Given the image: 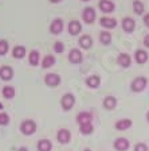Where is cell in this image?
Segmentation results:
<instances>
[{"mask_svg":"<svg viewBox=\"0 0 149 151\" xmlns=\"http://www.w3.org/2000/svg\"><path fill=\"white\" fill-rule=\"evenodd\" d=\"M146 85H148V80H146L144 76H140V77H136V78L132 81L130 88L133 92L138 93V92H143L144 89L146 88Z\"/></svg>","mask_w":149,"mask_h":151,"instance_id":"6da1fadb","label":"cell"},{"mask_svg":"<svg viewBox=\"0 0 149 151\" xmlns=\"http://www.w3.org/2000/svg\"><path fill=\"white\" fill-rule=\"evenodd\" d=\"M122 30H124L126 34H132V32L136 30V20H134L132 16H125L121 22Z\"/></svg>","mask_w":149,"mask_h":151,"instance_id":"7a4b0ae2","label":"cell"},{"mask_svg":"<svg viewBox=\"0 0 149 151\" xmlns=\"http://www.w3.org/2000/svg\"><path fill=\"white\" fill-rule=\"evenodd\" d=\"M96 16H97V14L93 7H86L83 9V12H82V19H83L85 23H87V24H91L96 20Z\"/></svg>","mask_w":149,"mask_h":151,"instance_id":"3957f363","label":"cell"},{"mask_svg":"<svg viewBox=\"0 0 149 151\" xmlns=\"http://www.w3.org/2000/svg\"><path fill=\"white\" fill-rule=\"evenodd\" d=\"M20 129L24 135H32L35 131H36V124L32 120H24L20 126Z\"/></svg>","mask_w":149,"mask_h":151,"instance_id":"277c9868","label":"cell"},{"mask_svg":"<svg viewBox=\"0 0 149 151\" xmlns=\"http://www.w3.org/2000/svg\"><path fill=\"white\" fill-rule=\"evenodd\" d=\"M74 104H75V97H74V94H71V93H66L62 97V100H61V105H62V108L65 111L71 109Z\"/></svg>","mask_w":149,"mask_h":151,"instance_id":"5b68a950","label":"cell"},{"mask_svg":"<svg viewBox=\"0 0 149 151\" xmlns=\"http://www.w3.org/2000/svg\"><path fill=\"white\" fill-rule=\"evenodd\" d=\"M148 51L145 50V49H137L136 51H134V61H136L138 65H144V63L148 62Z\"/></svg>","mask_w":149,"mask_h":151,"instance_id":"8992f818","label":"cell"},{"mask_svg":"<svg viewBox=\"0 0 149 151\" xmlns=\"http://www.w3.org/2000/svg\"><path fill=\"white\" fill-rule=\"evenodd\" d=\"M99 9L102 12H106V14H110L114 11L115 8V4L113 3L112 0H99V4H98Z\"/></svg>","mask_w":149,"mask_h":151,"instance_id":"52a82bcc","label":"cell"},{"mask_svg":"<svg viewBox=\"0 0 149 151\" xmlns=\"http://www.w3.org/2000/svg\"><path fill=\"white\" fill-rule=\"evenodd\" d=\"M99 24L106 30H112V28L117 27V20L114 18H109V16H103L99 19Z\"/></svg>","mask_w":149,"mask_h":151,"instance_id":"ba28073f","label":"cell"},{"mask_svg":"<svg viewBox=\"0 0 149 151\" xmlns=\"http://www.w3.org/2000/svg\"><path fill=\"white\" fill-rule=\"evenodd\" d=\"M44 82H46L48 86H58L59 84H61V77H59L58 74H55V73H48V74L44 77Z\"/></svg>","mask_w":149,"mask_h":151,"instance_id":"9c48e42d","label":"cell"},{"mask_svg":"<svg viewBox=\"0 0 149 151\" xmlns=\"http://www.w3.org/2000/svg\"><path fill=\"white\" fill-rule=\"evenodd\" d=\"M50 31H51V34H61V32L63 31V20L62 19H54L53 23H51V26H50Z\"/></svg>","mask_w":149,"mask_h":151,"instance_id":"30bf717a","label":"cell"},{"mask_svg":"<svg viewBox=\"0 0 149 151\" xmlns=\"http://www.w3.org/2000/svg\"><path fill=\"white\" fill-rule=\"evenodd\" d=\"M70 138H71V135H70V131L66 128H62L58 131V135H56V139H58L59 143H62V145H67L68 142H70Z\"/></svg>","mask_w":149,"mask_h":151,"instance_id":"8fae6325","label":"cell"},{"mask_svg":"<svg viewBox=\"0 0 149 151\" xmlns=\"http://www.w3.org/2000/svg\"><path fill=\"white\" fill-rule=\"evenodd\" d=\"M129 146H130V143L126 138H118L114 140V148L117 151H126Z\"/></svg>","mask_w":149,"mask_h":151,"instance_id":"7c38bea8","label":"cell"},{"mask_svg":"<svg viewBox=\"0 0 149 151\" xmlns=\"http://www.w3.org/2000/svg\"><path fill=\"white\" fill-rule=\"evenodd\" d=\"M117 63L122 68H129L132 65V58L128 53H121L117 58Z\"/></svg>","mask_w":149,"mask_h":151,"instance_id":"4fadbf2b","label":"cell"},{"mask_svg":"<svg viewBox=\"0 0 149 151\" xmlns=\"http://www.w3.org/2000/svg\"><path fill=\"white\" fill-rule=\"evenodd\" d=\"M68 61L71 63H81L82 62V53L78 49H71L68 53Z\"/></svg>","mask_w":149,"mask_h":151,"instance_id":"5bb4252c","label":"cell"},{"mask_svg":"<svg viewBox=\"0 0 149 151\" xmlns=\"http://www.w3.org/2000/svg\"><path fill=\"white\" fill-rule=\"evenodd\" d=\"M91 120H93V116H91L90 112H81V113H78V116H77V122L79 126L89 124V123H91Z\"/></svg>","mask_w":149,"mask_h":151,"instance_id":"9a60e30c","label":"cell"},{"mask_svg":"<svg viewBox=\"0 0 149 151\" xmlns=\"http://www.w3.org/2000/svg\"><path fill=\"white\" fill-rule=\"evenodd\" d=\"M114 127H115V129H118V131H126L128 128L132 127V120L130 119H121L115 123Z\"/></svg>","mask_w":149,"mask_h":151,"instance_id":"2e32d148","label":"cell"},{"mask_svg":"<svg viewBox=\"0 0 149 151\" xmlns=\"http://www.w3.org/2000/svg\"><path fill=\"white\" fill-rule=\"evenodd\" d=\"M78 43H79V46H81L82 49L87 50V49H90L91 45H93V39H91L90 35H82V37L79 38Z\"/></svg>","mask_w":149,"mask_h":151,"instance_id":"e0dca14e","label":"cell"},{"mask_svg":"<svg viewBox=\"0 0 149 151\" xmlns=\"http://www.w3.org/2000/svg\"><path fill=\"white\" fill-rule=\"evenodd\" d=\"M81 30H82V26L78 20H71L68 23V32L71 35H78L81 32Z\"/></svg>","mask_w":149,"mask_h":151,"instance_id":"ac0fdd59","label":"cell"},{"mask_svg":"<svg viewBox=\"0 0 149 151\" xmlns=\"http://www.w3.org/2000/svg\"><path fill=\"white\" fill-rule=\"evenodd\" d=\"M0 77L4 80V81H8L14 77V70L9 68V66H1L0 69Z\"/></svg>","mask_w":149,"mask_h":151,"instance_id":"d6986e66","label":"cell"},{"mask_svg":"<svg viewBox=\"0 0 149 151\" xmlns=\"http://www.w3.org/2000/svg\"><path fill=\"white\" fill-rule=\"evenodd\" d=\"M112 41H113V37H112V34H110L108 30L99 32V42H101L102 45L108 46V45L112 43Z\"/></svg>","mask_w":149,"mask_h":151,"instance_id":"ffe728a7","label":"cell"},{"mask_svg":"<svg viewBox=\"0 0 149 151\" xmlns=\"http://www.w3.org/2000/svg\"><path fill=\"white\" fill-rule=\"evenodd\" d=\"M115 105H117V99H115L114 96H108V97L103 99V107H105L106 109L112 111L115 108Z\"/></svg>","mask_w":149,"mask_h":151,"instance_id":"44dd1931","label":"cell"},{"mask_svg":"<svg viewBox=\"0 0 149 151\" xmlns=\"http://www.w3.org/2000/svg\"><path fill=\"white\" fill-rule=\"evenodd\" d=\"M86 84H87L89 88L96 89V88H98L99 85H101V78H99L98 76H90V77H87Z\"/></svg>","mask_w":149,"mask_h":151,"instance_id":"7402d4cb","label":"cell"},{"mask_svg":"<svg viewBox=\"0 0 149 151\" xmlns=\"http://www.w3.org/2000/svg\"><path fill=\"white\" fill-rule=\"evenodd\" d=\"M53 145L48 139H42L38 142V151H51Z\"/></svg>","mask_w":149,"mask_h":151,"instance_id":"603a6c76","label":"cell"},{"mask_svg":"<svg viewBox=\"0 0 149 151\" xmlns=\"http://www.w3.org/2000/svg\"><path fill=\"white\" fill-rule=\"evenodd\" d=\"M133 11L136 15H143L145 12V6L141 0H133Z\"/></svg>","mask_w":149,"mask_h":151,"instance_id":"cb8c5ba5","label":"cell"},{"mask_svg":"<svg viewBox=\"0 0 149 151\" xmlns=\"http://www.w3.org/2000/svg\"><path fill=\"white\" fill-rule=\"evenodd\" d=\"M12 55L15 57V58H20L22 60L23 57L26 55V49L23 46H16V47H14V50H12Z\"/></svg>","mask_w":149,"mask_h":151,"instance_id":"d4e9b609","label":"cell"},{"mask_svg":"<svg viewBox=\"0 0 149 151\" xmlns=\"http://www.w3.org/2000/svg\"><path fill=\"white\" fill-rule=\"evenodd\" d=\"M54 63H55V57H54V55H46L43 58V61H42V66H43L44 69L51 68Z\"/></svg>","mask_w":149,"mask_h":151,"instance_id":"484cf974","label":"cell"},{"mask_svg":"<svg viewBox=\"0 0 149 151\" xmlns=\"http://www.w3.org/2000/svg\"><path fill=\"white\" fill-rule=\"evenodd\" d=\"M79 131H81L82 135H90L91 132L94 131V127L91 123H89V124H82V126H79Z\"/></svg>","mask_w":149,"mask_h":151,"instance_id":"4316f807","label":"cell"},{"mask_svg":"<svg viewBox=\"0 0 149 151\" xmlns=\"http://www.w3.org/2000/svg\"><path fill=\"white\" fill-rule=\"evenodd\" d=\"M3 96L6 99H14L15 97V88H14V86H4Z\"/></svg>","mask_w":149,"mask_h":151,"instance_id":"83f0119b","label":"cell"},{"mask_svg":"<svg viewBox=\"0 0 149 151\" xmlns=\"http://www.w3.org/2000/svg\"><path fill=\"white\" fill-rule=\"evenodd\" d=\"M28 61H30V63H31L32 66H36L38 63H39V53H38L36 50H32L31 53H30Z\"/></svg>","mask_w":149,"mask_h":151,"instance_id":"f1b7e54d","label":"cell"},{"mask_svg":"<svg viewBox=\"0 0 149 151\" xmlns=\"http://www.w3.org/2000/svg\"><path fill=\"white\" fill-rule=\"evenodd\" d=\"M9 123V116L4 112H0V126H7Z\"/></svg>","mask_w":149,"mask_h":151,"instance_id":"f546056e","label":"cell"},{"mask_svg":"<svg viewBox=\"0 0 149 151\" xmlns=\"http://www.w3.org/2000/svg\"><path fill=\"white\" fill-rule=\"evenodd\" d=\"M8 51V42L7 41H0V55H4V54Z\"/></svg>","mask_w":149,"mask_h":151,"instance_id":"4dcf8cb0","label":"cell"},{"mask_svg":"<svg viewBox=\"0 0 149 151\" xmlns=\"http://www.w3.org/2000/svg\"><path fill=\"white\" fill-rule=\"evenodd\" d=\"M54 50H55V53H62L65 50V45L62 42H55L54 43Z\"/></svg>","mask_w":149,"mask_h":151,"instance_id":"1f68e13d","label":"cell"},{"mask_svg":"<svg viewBox=\"0 0 149 151\" xmlns=\"http://www.w3.org/2000/svg\"><path fill=\"white\" fill-rule=\"evenodd\" d=\"M134 151H149V148L145 143H137L134 146Z\"/></svg>","mask_w":149,"mask_h":151,"instance_id":"d6a6232c","label":"cell"},{"mask_svg":"<svg viewBox=\"0 0 149 151\" xmlns=\"http://www.w3.org/2000/svg\"><path fill=\"white\" fill-rule=\"evenodd\" d=\"M143 45L146 47V49H149V34H146L145 37H144V39H143Z\"/></svg>","mask_w":149,"mask_h":151,"instance_id":"836d02e7","label":"cell"},{"mask_svg":"<svg viewBox=\"0 0 149 151\" xmlns=\"http://www.w3.org/2000/svg\"><path fill=\"white\" fill-rule=\"evenodd\" d=\"M143 20H144V23H145L146 27H149V12L144 15V19H143Z\"/></svg>","mask_w":149,"mask_h":151,"instance_id":"e575fe53","label":"cell"},{"mask_svg":"<svg viewBox=\"0 0 149 151\" xmlns=\"http://www.w3.org/2000/svg\"><path fill=\"white\" fill-rule=\"evenodd\" d=\"M18 151H28V150H27V148H26V147H20Z\"/></svg>","mask_w":149,"mask_h":151,"instance_id":"d590c367","label":"cell"},{"mask_svg":"<svg viewBox=\"0 0 149 151\" xmlns=\"http://www.w3.org/2000/svg\"><path fill=\"white\" fill-rule=\"evenodd\" d=\"M50 1H51V3H59L61 0H50Z\"/></svg>","mask_w":149,"mask_h":151,"instance_id":"8d00e7d4","label":"cell"},{"mask_svg":"<svg viewBox=\"0 0 149 151\" xmlns=\"http://www.w3.org/2000/svg\"><path fill=\"white\" fill-rule=\"evenodd\" d=\"M146 120H148V123H149V112L146 113Z\"/></svg>","mask_w":149,"mask_h":151,"instance_id":"74e56055","label":"cell"},{"mask_svg":"<svg viewBox=\"0 0 149 151\" xmlns=\"http://www.w3.org/2000/svg\"><path fill=\"white\" fill-rule=\"evenodd\" d=\"M0 109H3V104L0 103Z\"/></svg>","mask_w":149,"mask_h":151,"instance_id":"f35d334b","label":"cell"},{"mask_svg":"<svg viewBox=\"0 0 149 151\" xmlns=\"http://www.w3.org/2000/svg\"><path fill=\"white\" fill-rule=\"evenodd\" d=\"M83 151H91V150H90V148H86V150H83Z\"/></svg>","mask_w":149,"mask_h":151,"instance_id":"ab89813d","label":"cell"},{"mask_svg":"<svg viewBox=\"0 0 149 151\" xmlns=\"http://www.w3.org/2000/svg\"><path fill=\"white\" fill-rule=\"evenodd\" d=\"M82 1H89V0H82Z\"/></svg>","mask_w":149,"mask_h":151,"instance_id":"60d3db41","label":"cell"}]
</instances>
